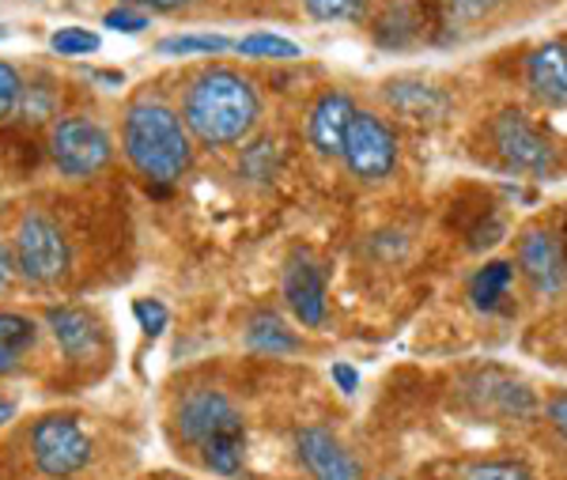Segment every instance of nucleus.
<instances>
[{"instance_id":"f257e3e1","label":"nucleus","mask_w":567,"mask_h":480,"mask_svg":"<svg viewBox=\"0 0 567 480\" xmlns=\"http://www.w3.org/2000/svg\"><path fill=\"white\" fill-rule=\"evenodd\" d=\"M261 118V95L250 76L227 64L197 72L182 99V122L189 136L208 147L243 144Z\"/></svg>"},{"instance_id":"f03ea898","label":"nucleus","mask_w":567,"mask_h":480,"mask_svg":"<svg viewBox=\"0 0 567 480\" xmlns=\"http://www.w3.org/2000/svg\"><path fill=\"white\" fill-rule=\"evenodd\" d=\"M125 160L152 186H171L194 167V136L175 106L159 99H136L122 122Z\"/></svg>"},{"instance_id":"7ed1b4c3","label":"nucleus","mask_w":567,"mask_h":480,"mask_svg":"<svg viewBox=\"0 0 567 480\" xmlns=\"http://www.w3.org/2000/svg\"><path fill=\"white\" fill-rule=\"evenodd\" d=\"M178 431L189 447L200 450V461H205L213 473L219 477L243 473L246 420L227 394L213 390V386L189 390L178 405Z\"/></svg>"},{"instance_id":"20e7f679","label":"nucleus","mask_w":567,"mask_h":480,"mask_svg":"<svg viewBox=\"0 0 567 480\" xmlns=\"http://www.w3.org/2000/svg\"><path fill=\"white\" fill-rule=\"evenodd\" d=\"M12 262L27 284H58L72 262L69 238L58 219L45 212H27L12 238Z\"/></svg>"},{"instance_id":"39448f33","label":"nucleus","mask_w":567,"mask_h":480,"mask_svg":"<svg viewBox=\"0 0 567 480\" xmlns=\"http://www.w3.org/2000/svg\"><path fill=\"white\" fill-rule=\"evenodd\" d=\"M50 155L53 167L65 178H91L114 160V141L99 122L84 114H69L58 118L50 129Z\"/></svg>"},{"instance_id":"423d86ee","label":"nucleus","mask_w":567,"mask_h":480,"mask_svg":"<svg viewBox=\"0 0 567 480\" xmlns=\"http://www.w3.org/2000/svg\"><path fill=\"white\" fill-rule=\"evenodd\" d=\"M31 455H34V466H39L45 477L65 480L72 473H80L95 450H91V439H87V431L80 428V420L42 417L31 428Z\"/></svg>"},{"instance_id":"0eeeda50","label":"nucleus","mask_w":567,"mask_h":480,"mask_svg":"<svg viewBox=\"0 0 567 480\" xmlns=\"http://www.w3.org/2000/svg\"><path fill=\"white\" fill-rule=\"evenodd\" d=\"M341 160L349 163V171L360 182H382L398 167V136H393V129L379 114L355 110Z\"/></svg>"},{"instance_id":"6e6552de","label":"nucleus","mask_w":567,"mask_h":480,"mask_svg":"<svg viewBox=\"0 0 567 480\" xmlns=\"http://www.w3.org/2000/svg\"><path fill=\"white\" fill-rule=\"evenodd\" d=\"M492 144H496V152L503 155V163H507L511 171L548 174L556 167L553 144H548L518 110H507V114H499L496 122H492Z\"/></svg>"},{"instance_id":"1a4fd4ad","label":"nucleus","mask_w":567,"mask_h":480,"mask_svg":"<svg viewBox=\"0 0 567 480\" xmlns=\"http://www.w3.org/2000/svg\"><path fill=\"white\" fill-rule=\"evenodd\" d=\"M299 461L307 466V473L315 480H363V469L344 442L326 428H303L296 439Z\"/></svg>"},{"instance_id":"9d476101","label":"nucleus","mask_w":567,"mask_h":480,"mask_svg":"<svg viewBox=\"0 0 567 480\" xmlns=\"http://www.w3.org/2000/svg\"><path fill=\"white\" fill-rule=\"evenodd\" d=\"M284 299L303 326L326 321V276L310 262V254H291L288 269H284Z\"/></svg>"},{"instance_id":"9b49d317","label":"nucleus","mask_w":567,"mask_h":480,"mask_svg":"<svg viewBox=\"0 0 567 480\" xmlns=\"http://www.w3.org/2000/svg\"><path fill=\"white\" fill-rule=\"evenodd\" d=\"M518 265L542 292H556L567 280V257L556 235L534 227L518 238Z\"/></svg>"},{"instance_id":"f8f14e48","label":"nucleus","mask_w":567,"mask_h":480,"mask_svg":"<svg viewBox=\"0 0 567 480\" xmlns=\"http://www.w3.org/2000/svg\"><path fill=\"white\" fill-rule=\"evenodd\" d=\"M382 99H386L401 118H409V122H416V125L443 122V118L451 114V95H446L443 88H432L413 76L390 80V84L382 88Z\"/></svg>"},{"instance_id":"ddd939ff","label":"nucleus","mask_w":567,"mask_h":480,"mask_svg":"<svg viewBox=\"0 0 567 480\" xmlns=\"http://www.w3.org/2000/svg\"><path fill=\"white\" fill-rule=\"evenodd\" d=\"M352 118H355L352 99L344 95V91H326V95L315 103V110H310V122H307V136H310V144H315V152L341 155Z\"/></svg>"},{"instance_id":"4468645a","label":"nucleus","mask_w":567,"mask_h":480,"mask_svg":"<svg viewBox=\"0 0 567 480\" xmlns=\"http://www.w3.org/2000/svg\"><path fill=\"white\" fill-rule=\"evenodd\" d=\"M526 80L548 106H567V42H542L526 61Z\"/></svg>"},{"instance_id":"2eb2a0df","label":"nucleus","mask_w":567,"mask_h":480,"mask_svg":"<svg viewBox=\"0 0 567 480\" xmlns=\"http://www.w3.org/2000/svg\"><path fill=\"white\" fill-rule=\"evenodd\" d=\"M45 326H50L53 340L61 345V353L72 356V359L95 356L99 345H103V329H99V321L80 307H50L45 310Z\"/></svg>"},{"instance_id":"dca6fc26","label":"nucleus","mask_w":567,"mask_h":480,"mask_svg":"<svg viewBox=\"0 0 567 480\" xmlns=\"http://www.w3.org/2000/svg\"><path fill=\"white\" fill-rule=\"evenodd\" d=\"M39 345V321L20 310H0V378L16 375Z\"/></svg>"},{"instance_id":"f3484780","label":"nucleus","mask_w":567,"mask_h":480,"mask_svg":"<svg viewBox=\"0 0 567 480\" xmlns=\"http://www.w3.org/2000/svg\"><path fill=\"white\" fill-rule=\"evenodd\" d=\"M246 345L265 356H288V353H299L303 340L291 334L277 314H254L250 326H246Z\"/></svg>"},{"instance_id":"a211bd4d","label":"nucleus","mask_w":567,"mask_h":480,"mask_svg":"<svg viewBox=\"0 0 567 480\" xmlns=\"http://www.w3.org/2000/svg\"><path fill=\"white\" fill-rule=\"evenodd\" d=\"M511 280H515V265H511V262H488L470 284L473 307H477V310H496L499 303L507 299Z\"/></svg>"},{"instance_id":"6ab92c4d","label":"nucleus","mask_w":567,"mask_h":480,"mask_svg":"<svg viewBox=\"0 0 567 480\" xmlns=\"http://www.w3.org/2000/svg\"><path fill=\"white\" fill-rule=\"evenodd\" d=\"M420 31V20L416 12L409 4H390L386 12L379 16V23H374V39H379L382 45H390V50H401V45H409L416 39Z\"/></svg>"},{"instance_id":"aec40b11","label":"nucleus","mask_w":567,"mask_h":480,"mask_svg":"<svg viewBox=\"0 0 567 480\" xmlns=\"http://www.w3.org/2000/svg\"><path fill=\"white\" fill-rule=\"evenodd\" d=\"M303 8L318 23H355L371 12V0H303Z\"/></svg>"},{"instance_id":"412c9836","label":"nucleus","mask_w":567,"mask_h":480,"mask_svg":"<svg viewBox=\"0 0 567 480\" xmlns=\"http://www.w3.org/2000/svg\"><path fill=\"white\" fill-rule=\"evenodd\" d=\"M235 50L243 58H258V61H291L299 58V45L280 39V34H246V39L235 42Z\"/></svg>"},{"instance_id":"4be33fe9","label":"nucleus","mask_w":567,"mask_h":480,"mask_svg":"<svg viewBox=\"0 0 567 480\" xmlns=\"http://www.w3.org/2000/svg\"><path fill=\"white\" fill-rule=\"evenodd\" d=\"M231 45L235 42L224 34H175V39L159 42V53L163 58H189V53H224Z\"/></svg>"},{"instance_id":"5701e85b","label":"nucleus","mask_w":567,"mask_h":480,"mask_svg":"<svg viewBox=\"0 0 567 480\" xmlns=\"http://www.w3.org/2000/svg\"><path fill=\"white\" fill-rule=\"evenodd\" d=\"M277 163H280L277 141H258L243 152L239 174H246L250 182H269V178H277Z\"/></svg>"},{"instance_id":"b1692460","label":"nucleus","mask_w":567,"mask_h":480,"mask_svg":"<svg viewBox=\"0 0 567 480\" xmlns=\"http://www.w3.org/2000/svg\"><path fill=\"white\" fill-rule=\"evenodd\" d=\"M53 53H61V58H87V53L99 50V34L84 31V27H61L58 34L50 39Z\"/></svg>"},{"instance_id":"393cba45","label":"nucleus","mask_w":567,"mask_h":480,"mask_svg":"<svg viewBox=\"0 0 567 480\" xmlns=\"http://www.w3.org/2000/svg\"><path fill=\"white\" fill-rule=\"evenodd\" d=\"M53 106H58V95H53L50 84H23L16 114H23L27 122H45V118H53Z\"/></svg>"},{"instance_id":"a878e982","label":"nucleus","mask_w":567,"mask_h":480,"mask_svg":"<svg viewBox=\"0 0 567 480\" xmlns=\"http://www.w3.org/2000/svg\"><path fill=\"white\" fill-rule=\"evenodd\" d=\"M465 480H534V473H529L523 461L496 458V461H477V466H470L465 469Z\"/></svg>"},{"instance_id":"bb28decb","label":"nucleus","mask_w":567,"mask_h":480,"mask_svg":"<svg viewBox=\"0 0 567 480\" xmlns=\"http://www.w3.org/2000/svg\"><path fill=\"white\" fill-rule=\"evenodd\" d=\"M20 95H23V76L16 64L0 61V122H8V118L20 110Z\"/></svg>"},{"instance_id":"cd10ccee","label":"nucleus","mask_w":567,"mask_h":480,"mask_svg":"<svg viewBox=\"0 0 567 480\" xmlns=\"http://www.w3.org/2000/svg\"><path fill=\"white\" fill-rule=\"evenodd\" d=\"M443 4L454 23H477V20H488L503 0H443Z\"/></svg>"},{"instance_id":"c85d7f7f","label":"nucleus","mask_w":567,"mask_h":480,"mask_svg":"<svg viewBox=\"0 0 567 480\" xmlns=\"http://www.w3.org/2000/svg\"><path fill=\"white\" fill-rule=\"evenodd\" d=\"M103 27H110V31H122V34H141V31H148L152 20H148V12H133L130 4H122V8H114V12L103 16Z\"/></svg>"},{"instance_id":"c756f323","label":"nucleus","mask_w":567,"mask_h":480,"mask_svg":"<svg viewBox=\"0 0 567 480\" xmlns=\"http://www.w3.org/2000/svg\"><path fill=\"white\" fill-rule=\"evenodd\" d=\"M133 314H136V321H141V329L148 337H159L163 329H167V307H163L159 299H136V307H133Z\"/></svg>"},{"instance_id":"7c9ffc66","label":"nucleus","mask_w":567,"mask_h":480,"mask_svg":"<svg viewBox=\"0 0 567 480\" xmlns=\"http://www.w3.org/2000/svg\"><path fill=\"white\" fill-rule=\"evenodd\" d=\"M329 375H333V382H337V390H341V394H355V390H360V375H355V367L352 364H333V371H329Z\"/></svg>"},{"instance_id":"2f4dec72","label":"nucleus","mask_w":567,"mask_h":480,"mask_svg":"<svg viewBox=\"0 0 567 480\" xmlns=\"http://www.w3.org/2000/svg\"><path fill=\"white\" fill-rule=\"evenodd\" d=\"M122 4H136L141 12H178V8L194 4V0H122Z\"/></svg>"},{"instance_id":"473e14b6","label":"nucleus","mask_w":567,"mask_h":480,"mask_svg":"<svg viewBox=\"0 0 567 480\" xmlns=\"http://www.w3.org/2000/svg\"><path fill=\"white\" fill-rule=\"evenodd\" d=\"M548 423H553V428L567 439V394L548 401Z\"/></svg>"},{"instance_id":"72a5a7b5","label":"nucleus","mask_w":567,"mask_h":480,"mask_svg":"<svg viewBox=\"0 0 567 480\" xmlns=\"http://www.w3.org/2000/svg\"><path fill=\"white\" fill-rule=\"evenodd\" d=\"M16 276V262H12V246L0 238V292H8V284H12Z\"/></svg>"},{"instance_id":"f704fd0d","label":"nucleus","mask_w":567,"mask_h":480,"mask_svg":"<svg viewBox=\"0 0 567 480\" xmlns=\"http://www.w3.org/2000/svg\"><path fill=\"white\" fill-rule=\"evenodd\" d=\"M12 417H16V405L8 401V397H0V428H4V423L12 420Z\"/></svg>"},{"instance_id":"c9c22d12","label":"nucleus","mask_w":567,"mask_h":480,"mask_svg":"<svg viewBox=\"0 0 567 480\" xmlns=\"http://www.w3.org/2000/svg\"><path fill=\"white\" fill-rule=\"evenodd\" d=\"M382 480H393V477H382Z\"/></svg>"},{"instance_id":"e433bc0d","label":"nucleus","mask_w":567,"mask_h":480,"mask_svg":"<svg viewBox=\"0 0 567 480\" xmlns=\"http://www.w3.org/2000/svg\"><path fill=\"white\" fill-rule=\"evenodd\" d=\"M0 39H4V31H0Z\"/></svg>"}]
</instances>
